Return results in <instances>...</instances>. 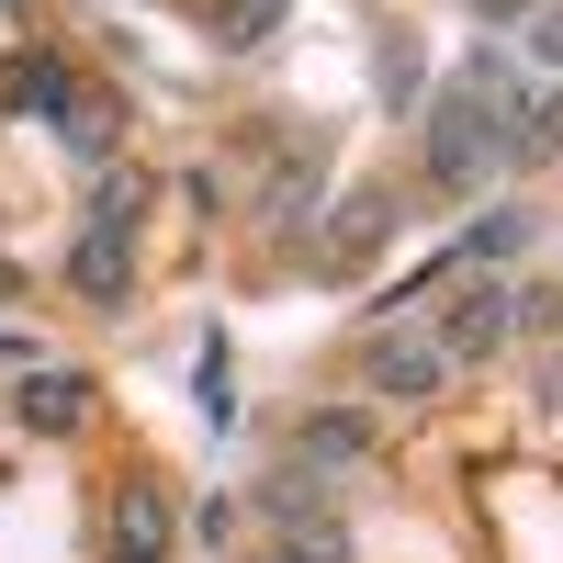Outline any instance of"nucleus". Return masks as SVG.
Segmentation results:
<instances>
[{
    "label": "nucleus",
    "mask_w": 563,
    "mask_h": 563,
    "mask_svg": "<svg viewBox=\"0 0 563 563\" xmlns=\"http://www.w3.org/2000/svg\"><path fill=\"white\" fill-rule=\"evenodd\" d=\"M23 429H90V372H34L23 384Z\"/></svg>",
    "instance_id": "423d86ee"
},
{
    "label": "nucleus",
    "mask_w": 563,
    "mask_h": 563,
    "mask_svg": "<svg viewBox=\"0 0 563 563\" xmlns=\"http://www.w3.org/2000/svg\"><path fill=\"white\" fill-rule=\"evenodd\" d=\"M361 384H372V395H395V406H429V395L451 384V361H440L429 327H417V339L395 327V339H372V350H361Z\"/></svg>",
    "instance_id": "7ed1b4c3"
},
{
    "label": "nucleus",
    "mask_w": 563,
    "mask_h": 563,
    "mask_svg": "<svg viewBox=\"0 0 563 563\" xmlns=\"http://www.w3.org/2000/svg\"><path fill=\"white\" fill-rule=\"evenodd\" d=\"M0 57H23V0H0Z\"/></svg>",
    "instance_id": "ddd939ff"
},
{
    "label": "nucleus",
    "mask_w": 563,
    "mask_h": 563,
    "mask_svg": "<svg viewBox=\"0 0 563 563\" xmlns=\"http://www.w3.org/2000/svg\"><path fill=\"white\" fill-rule=\"evenodd\" d=\"M12 102H23V113H68V102H79V79H68V68H45V57H23Z\"/></svg>",
    "instance_id": "9d476101"
},
{
    "label": "nucleus",
    "mask_w": 563,
    "mask_h": 563,
    "mask_svg": "<svg viewBox=\"0 0 563 563\" xmlns=\"http://www.w3.org/2000/svg\"><path fill=\"white\" fill-rule=\"evenodd\" d=\"M530 34H541V57H552V68H563V12H541V23H530Z\"/></svg>",
    "instance_id": "4468645a"
},
{
    "label": "nucleus",
    "mask_w": 563,
    "mask_h": 563,
    "mask_svg": "<svg viewBox=\"0 0 563 563\" xmlns=\"http://www.w3.org/2000/svg\"><path fill=\"white\" fill-rule=\"evenodd\" d=\"M417 169H429L440 192H485L507 169V57H474L440 90V113L417 124Z\"/></svg>",
    "instance_id": "f257e3e1"
},
{
    "label": "nucleus",
    "mask_w": 563,
    "mask_h": 563,
    "mask_svg": "<svg viewBox=\"0 0 563 563\" xmlns=\"http://www.w3.org/2000/svg\"><path fill=\"white\" fill-rule=\"evenodd\" d=\"M372 451V429H361V417L339 406V417H305V429H294V462H361Z\"/></svg>",
    "instance_id": "6e6552de"
},
{
    "label": "nucleus",
    "mask_w": 563,
    "mask_h": 563,
    "mask_svg": "<svg viewBox=\"0 0 563 563\" xmlns=\"http://www.w3.org/2000/svg\"><path fill=\"white\" fill-rule=\"evenodd\" d=\"M113 135H124V102H113V90H79V102H68V147L113 158Z\"/></svg>",
    "instance_id": "1a4fd4ad"
},
{
    "label": "nucleus",
    "mask_w": 563,
    "mask_h": 563,
    "mask_svg": "<svg viewBox=\"0 0 563 563\" xmlns=\"http://www.w3.org/2000/svg\"><path fill=\"white\" fill-rule=\"evenodd\" d=\"M440 327H429V339H440V361L462 372V361H496L507 339H519V294H507V282H462V294L451 305H429Z\"/></svg>",
    "instance_id": "f03ea898"
},
{
    "label": "nucleus",
    "mask_w": 563,
    "mask_h": 563,
    "mask_svg": "<svg viewBox=\"0 0 563 563\" xmlns=\"http://www.w3.org/2000/svg\"><path fill=\"white\" fill-rule=\"evenodd\" d=\"M158 552H169V485L124 474L113 485V563H158Z\"/></svg>",
    "instance_id": "20e7f679"
},
{
    "label": "nucleus",
    "mask_w": 563,
    "mask_h": 563,
    "mask_svg": "<svg viewBox=\"0 0 563 563\" xmlns=\"http://www.w3.org/2000/svg\"><path fill=\"white\" fill-rule=\"evenodd\" d=\"M0 294H23V271H12V260H0Z\"/></svg>",
    "instance_id": "2eb2a0df"
},
{
    "label": "nucleus",
    "mask_w": 563,
    "mask_h": 563,
    "mask_svg": "<svg viewBox=\"0 0 563 563\" xmlns=\"http://www.w3.org/2000/svg\"><path fill=\"white\" fill-rule=\"evenodd\" d=\"M214 23H225V45H260L282 23V0H214Z\"/></svg>",
    "instance_id": "f8f14e48"
},
{
    "label": "nucleus",
    "mask_w": 563,
    "mask_h": 563,
    "mask_svg": "<svg viewBox=\"0 0 563 563\" xmlns=\"http://www.w3.org/2000/svg\"><path fill=\"white\" fill-rule=\"evenodd\" d=\"M68 294H90V305H124V294H135V249L113 238V225H79V249H68Z\"/></svg>",
    "instance_id": "39448f33"
},
{
    "label": "nucleus",
    "mask_w": 563,
    "mask_h": 563,
    "mask_svg": "<svg viewBox=\"0 0 563 563\" xmlns=\"http://www.w3.org/2000/svg\"><path fill=\"white\" fill-rule=\"evenodd\" d=\"M282 563H350V530L339 519H294L282 530Z\"/></svg>",
    "instance_id": "9b49d317"
},
{
    "label": "nucleus",
    "mask_w": 563,
    "mask_h": 563,
    "mask_svg": "<svg viewBox=\"0 0 563 563\" xmlns=\"http://www.w3.org/2000/svg\"><path fill=\"white\" fill-rule=\"evenodd\" d=\"M507 158H563V79H541V90H519V102H507Z\"/></svg>",
    "instance_id": "0eeeda50"
}]
</instances>
